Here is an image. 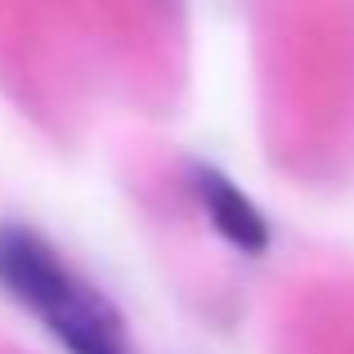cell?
Segmentation results:
<instances>
[{"mask_svg": "<svg viewBox=\"0 0 354 354\" xmlns=\"http://www.w3.org/2000/svg\"><path fill=\"white\" fill-rule=\"evenodd\" d=\"M36 319L50 328V337L59 341L68 354H130L121 319L104 296H95L86 283H72L54 305H45Z\"/></svg>", "mask_w": 354, "mask_h": 354, "instance_id": "cell-2", "label": "cell"}, {"mask_svg": "<svg viewBox=\"0 0 354 354\" xmlns=\"http://www.w3.org/2000/svg\"><path fill=\"white\" fill-rule=\"evenodd\" d=\"M77 283L72 269L54 256V247L27 225H0V287L23 305L27 314H41Z\"/></svg>", "mask_w": 354, "mask_h": 354, "instance_id": "cell-1", "label": "cell"}, {"mask_svg": "<svg viewBox=\"0 0 354 354\" xmlns=\"http://www.w3.org/2000/svg\"><path fill=\"white\" fill-rule=\"evenodd\" d=\"M198 198H202V207H207L216 234L225 238L229 247L247 251V256H260V251L269 247L265 216H260V207L238 189L234 180H225L220 171H207V166H202L198 171Z\"/></svg>", "mask_w": 354, "mask_h": 354, "instance_id": "cell-3", "label": "cell"}]
</instances>
